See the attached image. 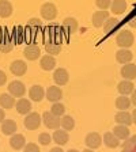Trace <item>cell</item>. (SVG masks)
<instances>
[{"mask_svg":"<svg viewBox=\"0 0 136 152\" xmlns=\"http://www.w3.org/2000/svg\"><path fill=\"white\" fill-rule=\"evenodd\" d=\"M10 71H11L15 76H22L27 72V64L22 60H15L11 63V65H10Z\"/></svg>","mask_w":136,"mask_h":152,"instance_id":"9c48e42d","label":"cell"},{"mask_svg":"<svg viewBox=\"0 0 136 152\" xmlns=\"http://www.w3.org/2000/svg\"><path fill=\"white\" fill-rule=\"evenodd\" d=\"M23 54H25V57L27 58V60L34 61V60H37L38 57L41 56V49H40L37 45L30 44V45H27V46L25 48Z\"/></svg>","mask_w":136,"mask_h":152,"instance_id":"30bf717a","label":"cell"},{"mask_svg":"<svg viewBox=\"0 0 136 152\" xmlns=\"http://www.w3.org/2000/svg\"><path fill=\"white\" fill-rule=\"evenodd\" d=\"M135 42V37L129 30H121L117 35H116V44L121 48V49H128L131 48Z\"/></svg>","mask_w":136,"mask_h":152,"instance_id":"6da1fadb","label":"cell"},{"mask_svg":"<svg viewBox=\"0 0 136 152\" xmlns=\"http://www.w3.org/2000/svg\"><path fill=\"white\" fill-rule=\"evenodd\" d=\"M68 152H79V151H76V149H70Z\"/></svg>","mask_w":136,"mask_h":152,"instance_id":"bcb514c9","label":"cell"},{"mask_svg":"<svg viewBox=\"0 0 136 152\" xmlns=\"http://www.w3.org/2000/svg\"><path fill=\"white\" fill-rule=\"evenodd\" d=\"M40 66H41L44 71L54 69V66H56V60H54V57L53 56H44V57H41V60H40Z\"/></svg>","mask_w":136,"mask_h":152,"instance_id":"cb8c5ba5","label":"cell"},{"mask_svg":"<svg viewBox=\"0 0 136 152\" xmlns=\"http://www.w3.org/2000/svg\"><path fill=\"white\" fill-rule=\"evenodd\" d=\"M116 107L120 111H125L131 107V99L128 96H124V95H120L117 99H116Z\"/></svg>","mask_w":136,"mask_h":152,"instance_id":"f546056e","label":"cell"},{"mask_svg":"<svg viewBox=\"0 0 136 152\" xmlns=\"http://www.w3.org/2000/svg\"><path fill=\"white\" fill-rule=\"evenodd\" d=\"M29 96L30 99L34 102H41L45 96V91H44V87L40 84H35L33 86L32 88L29 90Z\"/></svg>","mask_w":136,"mask_h":152,"instance_id":"7c38bea8","label":"cell"},{"mask_svg":"<svg viewBox=\"0 0 136 152\" xmlns=\"http://www.w3.org/2000/svg\"><path fill=\"white\" fill-rule=\"evenodd\" d=\"M118 25H120V20H118L117 18H109L102 27H104V31L106 33V34H110V33H113L114 30L117 28Z\"/></svg>","mask_w":136,"mask_h":152,"instance_id":"f1b7e54d","label":"cell"},{"mask_svg":"<svg viewBox=\"0 0 136 152\" xmlns=\"http://www.w3.org/2000/svg\"><path fill=\"white\" fill-rule=\"evenodd\" d=\"M12 48H14V44L10 41V39H3V41L0 42V52H3V53L11 52Z\"/></svg>","mask_w":136,"mask_h":152,"instance_id":"836d02e7","label":"cell"},{"mask_svg":"<svg viewBox=\"0 0 136 152\" xmlns=\"http://www.w3.org/2000/svg\"><path fill=\"white\" fill-rule=\"evenodd\" d=\"M16 129H18V126H16V122L14 120H6L3 122V125H1V132L4 134H7V136L15 134Z\"/></svg>","mask_w":136,"mask_h":152,"instance_id":"603a6c76","label":"cell"},{"mask_svg":"<svg viewBox=\"0 0 136 152\" xmlns=\"http://www.w3.org/2000/svg\"><path fill=\"white\" fill-rule=\"evenodd\" d=\"M131 103H133L136 106V90H133L132 92V98H131Z\"/></svg>","mask_w":136,"mask_h":152,"instance_id":"60d3db41","label":"cell"},{"mask_svg":"<svg viewBox=\"0 0 136 152\" xmlns=\"http://www.w3.org/2000/svg\"><path fill=\"white\" fill-rule=\"evenodd\" d=\"M38 142H40L41 145H49V144L52 142V136L46 132L41 133V134L38 136Z\"/></svg>","mask_w":136,"mask_h":152,"instance_id":"e575fe53","label":"cell"},{"mask_svg":"<svg viewBox=\"0 0 136 152\" xmlns=\"http://www.w3.org/2000/svg\"><path fill=\"white\" fill-rule=\"evenodd\" d=\"M25 84L22 82H19V80H14L8 84V94L12 95L14 98H22L25 95Z\"/></svg>","mask_w":136,"mask_h":152,"instance_id":"3957f363","label":"cell"},{"mask_svg":"<svg viewBox=\"0 0 136 152\" xmlns=\"http://www.w3.org/2000/svg\"><path fill=\"white\" fill-rule=\"evenodd\" d=\"M129 152H136V147H135V148H132V149H131Z\"/></svg>","mask_w":136,"mask_h":152,"instance_id":"7dc6e473","label":"cell"},{"mask_svg":"<svg viewBox=\"0 0 136 152\" xmlns=\"http://www.w3.org/2000/svg\"><path fill=\"white\" fill-rule=\"evenodd\" d=\"M40 12H41V16L46 20H52V19L56 18L57 15V7L54 6L53 3H45L41 6V10H40Z\"/></svg>","mask_w":136,"mask_h":152,"instance_id":"5b68a950","label":"cell"},{"mask_svg":"<svg viewBox=\"0 0 136 152\" xmlns=\"http://www.w3.org/2000/svg\"><path fill=\"white\" fill-rule=\"evenodd\" d=\"M51 113L53 114V115H56V117L61 118L63 115H65V107H64L63 103H60V102H56V103L52 104Z\"/></svg>","mask_w":136,"mask_h":152,"instance_id":"1f68e13d","label":"cell"},{"mask_svg":"<svg viewBox=\"0 0 136 152\" xmlns=\"http://www.w3.org/2000/svg\"><path fill=\"white\" fill-rule=\"evenodd\" d=\"M60 126L63 128L64 130H72L74 128H75V121H74V118L71 117V115H63V117L60 118Z\"/></svg>","mask_w":136,"mask_h":152,"instance_id":"4dcf8cb0","label":"cell"},{"mask_svg":"<svg viewBox=\"0 0 136 152\" xmlns=\"http://www.w3.org/2000/svg\"><path fill=\"white\" fill-rule=\"evenodd\" d=\"M14 104H16L15 99L10 94H1L0 95V106L3 109H12Z\"/></svg>","mask_w":136,"mask_h":152,"instance_id":"4316f807","label":"cell"},{"mask_svg":"<svg viewBox=\"0 0 136 152\" xmlns=\"http://www.w3.org/2000/svg\"><path fill=\"white\" fill-rule=\"evenodd\" d=\"M41 19H38V18H32V19H29V22H27V27H30L32 30H34L35 31V28L38 27H41Z\"/></svg>","mask_w":136,"mask_h":152,"instance_id":"8d00e7d4","label":"cell"},{"mask_svg":"<svg viewBox=\"0 0 136 152\" xmlns=\"http://www.w3.org/2000/svg\"><path fill=\"white\" fill-rule=\"evenodd\" d=\"M49 152H64L61 148H59V147H54V148H52Z\"/></svg>","mask_w":136,"mask_h":152,"instance_id":"ee69618b","label":"cell"},{"mask_svg":"<svg viewBox=\"0 0 136 152\" xmlns=\"http://www.w3.org/2000/svg\"><path fill=\"white\" fill-rule=\"evenodd\" d=\"M131 115H132V122L136 125V109L132 111V114H131Z\"/></svg>","mask_w":136,"mask_h":152,"instance_id":"7bdbcfd3","label":"cell"},{"mask_svg":"<svg viewBox=\"0 0 136 152\" xmlns=\"http://www.w3.org/2000/svg\"><path fill=\"white\" fill-rule=\"evenodd\" d=\"M7 83V75L3 72V71H0V86H3Z\"/></svg>","mask_w":136,"mask_h":152,"instance_id":"f35d334b","label":"cell"},{"mask_svg":"<svg viewBox=\"0 0 136 152\" xmlns=\"http://www.w3.org/2000/svg\"><path fill=\"white\" fill-rule=\"evenodd\" d=\"M129 26L131 27H136V15L129 19Z\"/></svg>","mask_w":136,"mask_h":152,"instance_id":"ab89813d","label":"cell"},{"mask_svg":"<svg viewBox=\"0 0 136 152\" xmlns=\"http://www.w3.org/2000/svg\"><path fill=\"white\" fill-rule=\"evenodd\" d=\"M42 122H44V125L46 128H49V129L56 130L60 128V118L53 115L51 111H45V113L42 114Z\"/></svg>","mask_w":136,"mask_h":152,"instance_id":"7a4b0ae2","label":"cell"},{"mask_svg":"<svg viewBox=\"0 0 136 152\" xmlns=\"http://www.w3.org/2000/svg\"><path fill=\"white\" fill-rule=\"evenodd\" d=\"M63 27H64V31H65L67 37L70 38V35L75 34L78 31L79 25H78V20L75 18H65L63 22Z\"/></svg>","mask_w":136,"mask_h":152,"instance_id":"ba28073f","label":"cell"},{"mask_svg":"<svg viewBox=\"0 0 136 152\" xmlns=\"http://www.w3.org/2000/svg\"><path fill=\"white\" fill-rule=\"evenodd\" d=\"M85 142L86 145L89 147L90 149H97L101 147V142H102V139H101V134L97 132H91L89 133L85 139Z\"/></svg>","mask_w":136,"mask_h":152,"instance_id":"8992f818","label":"cell"},{"mask_svg":"<svg viewBox=\"0 0 136 152\" xmlns=\"http://www.w3.org/2000/svg\"><path fill=\"white\" fill-rule=\"evenodd\" d=\"M12 4L11 1H7V0H1L0 1V18H8L11 14H12Z\"/></svg>","mask_w":136,"mask_h":152,"instance_id":"484cf974","label":"cell"},{"mask_svg":"<svg viewBox=\"0 0 136 152\" xmlns=\"http://www.w3.org/2000/svg\"><path fill=\"white\" fill-rule=\"evenodd\" d=\"M83 152H94V151H93V149H90V148H86Z\"/></svg>","mask_w":136,"mask_h":152,"instance_id":"f6af8a7d","label":"cell"},{"mask_svg":"<svg viewBox=\"0 0 136 152\" xmlns=\"http://www.w3.org/2000/svg\"><path fill=\"white\" fill-rule=\"evenodd\" d=\"M25 136L23 134H18V133H15V134H12L11 136V139H10V145H11V148L14 149H22L25 148Z\"/></svg>","mask_w":136,"mask_h":152,"instance_id":"d6986e66","label":"cell"},{"mask_svg":"<svg viewBox=\"0 0 136 152\" xmlns=\"http://www.w3.org/2000/svg\"><path fill=\"white\" fill-rule=\"evenodd\" d=\"M4 117H6V111H4L3 109H0V122H3Z\"/></svg>","mask_w":136,"mask_h":152,"instance_id":"b9f144b4","label":"cell"},{"mask_svg":"<svg viewBox=\"0 0 136 152\" xmlns=\"http://www.w3.org/2000/svg\"><path fill=\"white\" fill-rule=\"evenodd\" d=\"M15 107H16V111H18L19 114H22V115H27V114L32 113V103H30V101L29 99H19L18 102H16L15 104Z\"/></svg>","mask_w":136,"mask_h":152,"instance_id":"9a60e30c","label":"cell"},{"mask_svg":"<svg viewBox=\"0 0 136 152\" xmlns=\"http://www.w3.org/2000/svg\"><path fill=\"white\" fill-rule=\"evenodd\" d=\"M95 4L99 8V11H106V8H109L112 6V1L110 0H97Z\"/></svg>","mask_w":136,"mask_h":152,"instance_id":"d590c367","label":"cell"},{"mask_svg":"<svg viewBox=\"0 0 136 152\" xmlns=\"http://www.w3.org/2000/svg\"><path fill=\"white\" fill-rule=\"evenodd\" d=\"M54 142H57L59 145H65L68 140H70V134L67 133V130L64 129H56L53 133V136H52Z\"/></svg>","mask_w":136,"mask_h":152,"instance_id":"4fadbf2b","label":"cell"},{"mask_svg":"<svg viewBox=\"0 0 136 152\" xmlns=\"http://www.w3.org/2000/svg\"><path fill=\"white\" fill-rule=\"evenodd\" d=\"M132 56L133 54L131 53V50H128V49H120V50L116 52V60L120 64H124V65L131 63Z\"/></svg>","mask_w":136,"mask_h":152,"instance_id":"ffe728a7","label":"cell"},{"mask_svg":"<svg viewBox=\"0 0 136 152\" xmlns=\"http://www.w3.org/2000/svg\"><path fill=\"white\" fill-rule=\"evenodd\" d=\"M46 99L49 102H52V103H56V102H59L61 99V96H63V92H61V88H59L57 86H51L49 88L46 90Z\"/></svg>","mask_w":136,"mask_h":152,"instance_id":"8fae6325","label":"cell"},{"mask_svg":"<svg viewBox=\"0 0 136 152\" xmlns=\"http://www.w3.org/2000/svg\"><path fill=\"white\" fill-rule=\"evenodd\" d=\"M109 19V12L108 11H98V12H94L93 15V25L94 27H101L105 25V22Z\"/></svg>","mask_w":136,"mask_h":152,"instance_id":"2e32d148","label":"cell"},{"mask_svg":"<svg viewBox=\"0 0 136 152\" xmlns=\"http://www.w3.org/2000/svg\"><path fill=\"white\" fill-rule=\"evenodd\" d=\"M45 50L49 56H57L61 52V45L60 42L56 41H46L45 42Z\"/></svg>","mask_w":136,"mask_h":152,"instance_id":"7402d4cb","label":"cell"},{"mask_svg":"<svg viewBox=\"0 0 136 152\" xmlns=\"http://www.w3.org/2000/svg\"><path fill=\"white\" fill-rule=\"evenodd\" d=\"M133 88H135V87H133V83L131 82V80H121V82L118 83V86H117L118 92H120L121 95H124V96L132 94Z\"/></svg>","mask_w":136,"mask_h":152,"instance_id":"44dd1931","label":"cell"},{"mask_svg":"<svg viewBox=\"0 0 136 152\" xmlns=\"http://www.w3.org/2000/svg\"><path fill=\"white\" fill-rule=\"evenodd\" d=\"M53 80L57 86H64L70 80V75L67 72L65 68H57L53 72Z\"/></svg>","mask_w":136,"mask_h":152,"instance_id":"52a82bcc","label":"cell"},{"mask_svg":"<svg viewBox=\"0 0 136 152\" xmlns=\"http://www.w3.org/2000/svg\"><path fill=\"white\" fill-rule=\"evenodd\" d=\"M127 1H124V0H114L112 1V12L116 14V15H120V14L125 12V10H127Z\"/></svg>","mask_w":136,"mask_h":152,"instance_id":"83f0119b","label":"cell"},{"mask_svg":"<svg viewBox=\"0 0 136 152\" xmlns=\"http://www.w3.org/2000/svg\"><path fill=\"white\" fill-rule=\"evenodd\" d=\"M102 141L108 148H117L120 145V140L113 134V132H106L102 137Z\"/></svg>","mask_w":136,"mask_h":152,"instance_id":"ac0fdd59","label":"cell"},{"mask_svg":"<svg viewBox=\"0 0 136 152\" xmlns=\"http://www.w3.org/2000/svg\"><path fill=\"white\" fill-rule=\"evenodd\" d=\"M41 121H42V117L38 113H30L26 115L23 122H25V126L29 130H34L41 125Z\"/></svg>","mask_w":136,"mask_h":152,"instance_id":"277c9868","label":"cell"},{"mask_svg":"<svg viewBox=\"0 0 136 152\" xmlns=\"http://www.w3.org/2000/svg\"><path fill=\"white\" fill-rule=\"evenodd\" d=\"M136 147V134L129 136L127 140H124L123 142V152H129L132 148Z\"/></svg>","mask_w":136,"mask_h":152,"instance_id":"d6a6232c","label":"cell"},{"mask_svg":"<svg viewBox=\"0 0 136 152\" xmlns=\"http://www.w3.org/2000/svg\"><path fill=\"white\" fill-rule=\"evenodd\" d=\"M25 152H40L38 145H35L34 142H29L25 145Z\"/></svg>","mask_w":136,"mask_h":152,"instance_id":"74e56055","label":"cell"},{"mask_svg":"<svg viewBox=\"0 0 136 152\" xmlns=\"http://www.w3.org/2000/svg\"><path fill=\"white\" fill-rule=\"evenodd\" d=\"M114 121L118 124V125H125V126H129L132 122V115L128 111H118L116 115H114Z\"/></svg>","mask_w":136,"mask_h":152,"instance_id":"e0dca14e","label":"cell"},{"mask_svg":"<svg viewBox=\"0 0 136 152\" xmlns=\"http://www.w3.org/2000/svg\"><path fill=\"white\" fill-rule=\"evenodd\" d=\"M121 76H123L125 80H131L132 82L136 77V65L135 64H125V65L121 68Z\"/></svg>","mask_w":136,"mask_h":152,"instance_id":"5bb4252c","label":"cell"},{"mask_svg":"<svg viewBox=\"0 0 136 152\" xmlns=\"http://www.w3.org/2000/svg\"><path fill=\"white\" fill-rule=\"evenodd\" d=\"M113 134L118 140H127L129 137L131 132L128 129V126H125V125H117V126L113 128Z\"/></svg>","mask_w":136,"mask_h":152,"instance_id":"d4e9b609","label":"cell"}]
</instances>
